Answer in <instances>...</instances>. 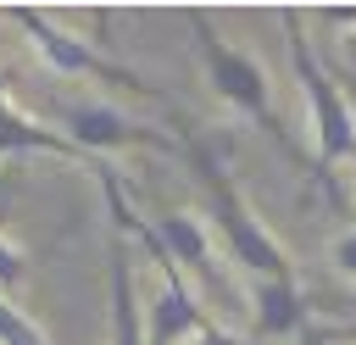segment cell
<instances>
[{
  "label": "cell",
  "mask_w": 356,
  "mask_h": 345,
  "mask_svg": "<svg viewBox=\"0 0 356 345\" xmlns=\"http://www.w3.org/2000/svg\"><path fill=\"white\" fill-rule=\"evenodd\" d=\"M178 145H184V161H189L200 195H206V228L217 234L222 256H228L234 267H245L250 284H289V278H295V256H289V250L267 234V223L250 211V200L239 195L222 150H217L206 134H195V128H178Z\"/></svg>",
  "instance_id": "1"
},
{
  "label": "cell",
  "mask_w": 356,
  "mask_h": 345,
  "mask_svg": "<svg viewBox=\"0 0 356 345\" xmlns=\"http://www.w3.org/2000/svg\"><path fill=\"white\" fill-rule=\"evenodd\" d=\"M184 22H189V33H195V56H200L206 89H211V95H217V100H222L234 117H245L256 134H267V139H273V145H278L289 161L312 167V161H306V150L295 145V134H289V122H284L278 100H273V78H267V67H261L250 50L228 45L206 11H189Z\"/></svg>",
  "instance_id": "2"
},
{
  "label": "cell",
  "mask_w": 356,
  "mask_h": 345,
  "mask_svg": "<svg viewBox=\"0 0 356 345\" xmlns=\"http://www.w3.org/2000/svg\"><path fill=\"white\" fill-rule=\"evenodd\" d=\"M278 22H284V39H289L295 83H300L306 111H312V178L323 189H334V172L345 161H356V111H350L345 83L317 61V50L306 39V17L300 11H278Z\"/></svg>",
  "instance_id": "3"
},
{
  "label": "cell",
  "mask_w": 356,
  "mask_h": 345,
  "mask_svg": "<svg viewBox=\"0 0 356 345\" xmlns=\"http://www.w3.org/2000/svg\"><path fill=\"white\" fill-rule=\"evenodd\" d=\"M6 22L22 28V39L33 45V56H39L50 72L83 78V83H100V89H117V95H134V100H161V106H167V95H161L145 72H134V67H122L117 56H106L100 45L67 33L56 17H44V11H6Z\"/></svg>",
  "instance_id": "4"
},
{
  "label": "cell",
  "mask_w": 356,
  "mask_h": 345,
  "mask_svg": "<svg viewBox=\"0 0 356 345\" xmlns=\"http://www.w3.org/2000/svg\"><path fill=\"white\" fill-rule=\"evenodd\" d=\"M56 128L83 150V156H111V150H156V156H178L184 161V145L167 134V128H150V122H134L122 117L117 106H95V100H67L56 106Z\"/></svg>",
  "instance_id": "5"
},
{
  "label": "cell",
  "mask_w": 356,
  "mask_h": 345,
  "mask_svg": "<svg viewBox=\"0 0 356 345\" xmlns=\"http://www.w3.org/2000/svg\"><path fill=\"white\" fill-rule=\"evenodd\" d=\"M150 228H156L161 250L178 262V273H184V278L206 284L217 300H228V295H234V289H228V278H222V267H217V250H211V228H206V217H195V211H161V217H150Z\"/></svg>",
  "instance_id": "6"
},
{
  "label": "cell",
  "mask_w": 356,
  "mask_h": 345,
  "mask_svg": "<svg viewBox=\"0 0 356 345\" xmlns=\"http://www.w3.org/2000/svg\"><path fill=\"white\" fill-rule=\"evenodd\" d=\"M106 345H145V306L134 295V239L128 234H106Z\"/></svg>",
  "instance_id": "7"
},
{
  "label": "cell",
  "mask_w": 356,
  "mask_h": 345,
  "mask_svg": "<svg viewBox=\"0 0 356 345\" xmlns=\"http://www.w3.org/2000/svg\"><path fill=\"white\" fill-rule=\"evenodd\" d=\"M306 323H312V306H306L300 278L250 284V328H256V339H295Z\"/></svg>",
  "instance_id": "8"
},
{
  "label": "cell",
  "mask_w": 356,
  "mask_h": 345,
  "mask_svg": "<svg viewBox=\"0 0 356 345\" xmlns=\"http://www.w3.org/2000/svg\"><path fill=\"white\" fill-rule=\"evenodd\" d=\"M0 345H50V339L39 334V323H33L11 295H0Z\"/></svg>",
  "instance_id": "9"
},
{
  "label": "cell",
  "mask_w": 356,
  "mask_h": 345,
  "mask_svg": "<svg viewBox=\"0 0 356 345\" xmlns=\"http://www.w3.org/2000/svg\"><path fill=\"white\" fill-rule=\"evenodd\" d=\"M22 278H28V256L6 239V217H0V295H17Z\"/></svg>",
  "instance_id": "10"
},
{
  "label": "cell",
  "mask_w": 356,
  "mask_h": 345,
  "mask_svg": "<svg viewBox=\"0 0 356 345\" xmlns=\"http://www.w3.org/2000/svg\"><path fill=\"white\" fill-rule=\"evenodd\" d=\"M328 262H334V267L356 284V228H350V234H339V239L328 245Z\"/></svg>",
  "instance_id": "11"
},
{
  "label": "cell",
  "mask_w": 356,
  "mask_h": 345,
  "mask_svg": "<svg viewBox=\"0 0 356 345\" xmlns=\"http://www.w3.org/2000/svg\"><path fill=\"white\" fill-rule=\"evenodd\" d=\"M295 339H300V345H350V334H339V328H317V323H306Z\"/></svg>",
  "instance_id": "12"
},
{
  "label": "cell",
  "mask_w": 356,
  "mask_h": 345,
  "mask_svg": "<svg viewBox=\"0 0 356 345\" xmlns=\"http://www.w3.org/2000/svg\"><path fill=\"white\" fill-rule=\"evenodd\" d=\"M195 345H250V339H239V334H234V328H222V323H217V317H211V323H206V328H200V334H195Z\"/></svg>",
  "instance_id": "13"
},
{
  "label": "cell",
  "mask_w": 356,
  "mask_h": 345,
  "mask_svg": "<svg viewBox=\"0 0 356 345\" xmlns=\"http://www.w3.org/2000/svg\"><path fill=\"white\" fill-rule=\"evenodd\" d=\"M11 106V89H6V72H0V111Z\"/></svg>",
  "instance_id": "14"
}]
</instances>
